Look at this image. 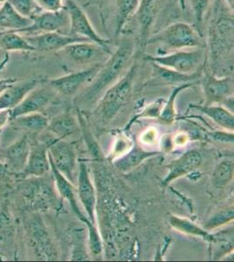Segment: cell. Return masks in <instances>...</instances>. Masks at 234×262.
I'll list each match as a JSON object with an SVG mask.
<instances>
[{"label":"cell","mask_w":234,"mask_h":262,"mask_svg":"<svg viewBox=\"0 0 234 262\" xmlns=\"http://www.w3.org/2000/svg\"><path fill=\"white\" fill-rule=\"evenodd\" d=\"M48 157L57 170L74 184L77 178V158L74 146L65 140L54 137L53 140H48Z\"/></svg>","instance_id":"cell-9"},{"label":"cell","mask_w":234,"mask_h":262,"mask_svg":"<svg viewBox=\"0 0 234 262\" xmlns=\"http://www.w3.org/2000/svg\"><path fill=\"white\" fill-rule=\"evenodd\" d=\"M0 49L6 52H34L25 35L14 31L0 32Z\"/></svg>","instance_id":"cell-30"},{"label":"cell","mask_w":234,"mask_h":262,"mask_svg":"<svg viewBox=\"0 0 234 262\" xmlns=\"http://www.w3.org/2000/svg\"><path fill=\"white\" fill-rule=\"evenodd\" d=\"M208 12L205 39L208 71L217 76H231L233 73V10L225 0H212Z\"/></svg>","instance_id":"cell-1"},{"label":"cell","mask_w":234,"mask_h":262,"mask_svg":"<svg viewBox=\"0 0 234 262\" xmlns=\"http://www.w3.org/2000/svg\"><path fill=\"white\" fill-rule=\"evenodd\" d=\"M39 178H26L19 185V191L25 205L32 212L48 211L56 206V194L53 188Z\"/></svg>","instance_id":"cell-7"},{"label":"cell","mask_w":234,"mask_h":262,"mask_svg":"<svg viewBox=\"0 0 234 262\" xmlns=\"http://www.w3.org/2000/svg\"><path fill=\"white\" fill-rule=\"evenodd\" d=\"M165 0H141L135 16L139 31V46L145 49L146 42L152 35L157 18L163 10Z\"/></svg>","instance_id":"cell-14"},{"label":"cell","mask_w":234,"mask_h":262,"mask_svg":"<svg viewBox=\"0 0 234 262\" xmlns=\"http://www.w3.org/2000/svg\"><path fill=\"white\" fill-rule=\"evenodd\" d=\"M157 45L159 49L167 50H184L194 48H205L204 36L198 32L193 25L185 22H174L162 30L152 34L146 42L147 46Z\"/></svg>","instance_id":"cell-3"},{"label":"cell","mask_w":234,"mask_h":262,"mask_svg":"<svg viewBox=\"0 0 234 262\" xmlns=\"http://www.w3.org/2000/svg\"><path fill=\"white\" fill-rule=\"evenodd\" d=\"M136 43L131 37H123L112 54L102 62L95 79L81 94L83 104H92L99 101L106 90L120 80L132 64Z\"/></svg>","instance_id":"cell-2"},{"label":"cell","mask_w":234,"mask_h":262,"mask_svg":"<svg viewBox=\"0 0 234 262\" xmlns=\"http://www.w3.org/2000/svg\"><path fill=\"white\" fill-rule=\"evenodd\" d=\"M163 99H159L157 101H155L154 103L150 105L148 107H146V110L143 111V114L139 116H147V117H156L159 116L160 115L162 107L163 106Z\"/></svg>","instance_id":"cell-41"},{"label":"cell","mask_w":234,"mask_h":262,"mask_svg":"<svg viewBox=\"0 0 234 262\" xmlns=\"http://www.w3.org/2000/svg\"><path fill=\"white\" fill-rule=\"evenodd\" d=\"M4 254H3V253H2V252H1V251H0V256H3Z\"/></svg>","instance_id":"cell-49"},{"label":"cell","mask_w":234,"mask_h":262,"mask_svg":"<svg viewBox=\"0 0 234 262\" xmlns=\"http://www.w3.org/2000/svg\"><path fill=\"white\" fill-rule=\"evenodd\" d=\"M66 58L78 65L89 63L103 62L112 54L111 49H107L92 41L75 42L59 51Z\"/></svg>","instance_id":"cell-12"},{"label":"cell","mask_w":234,"mask_h":262,"mask_svg":"<svg viewBox=\"0 0 234 262\" xmlns=\"http://www.w3.org/2000/svg\"><path fill=\"white\" fill-rule=\"evenodd\" d=\"M234 211L233 207L223 209L220 212H216L209 219L205 226V229L206 231L217 229L220 227L225 226L231 221H233Z\"/></svg>","instance_id":"cell-36"},{"label":"cell","mask_w":234,"mask_h":262,"mask_svg":"<svg viewBox=\"0 0 234 262\" xmlns=\"http://www.w3.org/2000/svg\"><path fill=\"white\" fill-rule=\"evenodd\" d=\"M27 41L32 45L34 52L50 53L59 52L66 47L75 42L89 41L88 39L70 35L69 33L51 32L33 35H25Z\"/></svg>","instance_id":"cell-16"},{"label":"cell","mask_w":234,"mask_h":262,"mask_svg":"<svg viewBox=\"0 0 234 262\" xmlns=\"http://www.w3.org/2000/svg\"><path fill=\"white\" fill-rule=\"evenodd\" d=\"M69 27V13L66 8L58 12H41L32 18V24L18 33L23 35L59 32Z\"/></svg>","instance_id":"cell-15"},{"label":"cell","mask_w":234,"mask_h":262,"mask_svg":"<svg viewBox=\"0 0 234 262\" xmlns=\"http://www.w3.org/2000/svg\"><path fill=\"white\" fill-rule=\"evenodd\" d=\"M203 112L212 120L218 125L226 130L233 131L234 116L231 111L226 107L219 105H203V106H193Z\"/></svg>","instance_id":"cell-29"},{"label":"cell","mask_w":234,"mask_h":262,"mask_svg":"<svg viewBox=\"0 0 234 262\" xmlns=\"http://www.w3.org/2000/svg\"><path fill=\"white\" fill-rule=\"evenodd\" d=\"M80 126L77 120L69 113L59 114L49 119L47 130L58 139L64 140L67 137L77 134Z\"/></svg>","instance_id":"cell-24"},{"label":"cell","mask_w":234,"mask_h":262,"mask_svg":"<svg viewBox=\"0 0 234 262\" xmlns=\"http://www.w3.org/2000/svg\"><path fill=\"white\" fill-rule=\"evenodd\" d=\"M1 189H2V185H0V190H1Z\"/></svg>","instance_id":"cell-51"},{"label":"cell","mask_w":234,"mask_h":262,"mask_svg":"<svg viewBox=\"0 0 234 262\" xmlns=\"http://www.w3.org/2000/svg\"><path fill=\"white\" fill-rule=\"evenodd\" d=\"M137 72V64L132 63L123 76L101 96L99 100V111L105 122H109L115 117L131 99Z\"/></svg>","instance_id":"cell-4"},{"label":"cell","mask_w":234,"mask_h":262,"mask_svg":"<svg viewBox=\"0 0 234 262\" xmlns=\"http://www.w3.org/2000/svg\"><path fill=\"white\" fill-rule=\"evenodd\" d=\"M157 152L146 151L142 148L135 146L130 149L124 155L119 158L115 162V166L121 171L126 172L133 170L134 168L138 166L141 163L146 160L147 158L157 155Z\"/></svg>","instance_id":"cell-31"},{"label":"cell","mask_w":234,"mask_h":262,"mask_svg":"<svg viewBox=\"0 0 234 262\" xmlns=\"http://www.w3.org/2000/svg\"><path fill=\"white\" fill-rule=\"evenodd\" d=\"M233 162L222 161L212 173V182L217 188H224L233 178Z\"/></svg>","instance_id":"cell-35"},{"label":"cell","mask_w":234,"mask_h":262,"mask_svg":"<svg viewBox=\"0 0 234 262\" xmlns=\"http://www.w3.org/2000/svg\"><path fill=\"white\" fill-rule=\"evenodd\" d=\"M42 82L41 78H32L26 81H16L0 96V111H11L32 90Z\"/></svg>","instance_id":"cell-21"},{"label":"cell","mask_w":234,"mask_h":262,"mask_svg":"<svg viewBox=\"0 0 234 262\" xmlns=\"http://www.w3.org/2000/svg\"><path fill=\"white\" fill-rule=\"evenodd\" d=\"M16 176L9 170L4 162L0 161V185L12 181V178Z\"/></svg>","instance_id":"cell-42"},{"label":"cell","mask_w":234,"mask_h":262,"mask_svg":"<svg viewBox=\"0 0 234 262\" xmlns=\"http://www.w3.org/2000/svg\"><path fill=\"white\" fill-rule=\"evenodd\" d=\"M18 80L16 78H7V79H0V96L6 91L10 86L15 83Z\"/></svg>","instance_id":"cell-45"},{"label":"cell","mask_w":234,"mask_h":262,"mask_svg":"<svg viewBox=\"0 0 234 262\" xmlns=\"http://www.w3.org/2000/svg\"><path fill=\"white\" fill-rule=\"evenodd\" d=\"M25 232L27 245L36 259L39 260H57L59 258L54 244L44 221L39 212H32L25 221Z\"/></svg>","instance_id":"cell-5"},{"label":"cell","mask_w":234,"mask_h":262,"mask_svg":"<svg viewBox=\"0 0 234 262\" xmlns=\"http://www.w3.org/2000/svg\"><path fill=\"white\" fill-rule=\"evenodd\" d=\"M65 8L69 13V34L80 37L94 42L103 48L110 49L112 42L110 39H104L96 32L86 12L80 7L75 0H65Z\"/></svg>","instance_id":"cell-8"},{"label":"cell","mask_w":234,"mask_h":262,"mask_svg":"<svg viewBox=\"0 0 234 262\" xmlns=\"http://www.w3.org/2000/svg\"><path fill=\"white\" fill-rule=\"evenodd\" d=\"M199 82L206 99L205 105L224 102L233 96L234 81L231 76H217L204 68Z\"/></svg>","instance_id":"cell-11"},{"label":"cell","mask_w":234,"mask_h":262,"mask_svg":"<svg viewBox=\"0 0 234 262\" xmlns=\"http://www.w3.org/2000/svg\"><path fill=\"white\" fill-rule=\"evenodd\" d=\"M206 242L210 244V259H220L233 250V228L210 234Z\"/></svg>","instance_id":"cell-27"},{"label":"cell","mask_w":234,"mask_h":262,"mask_svg":"<svg viewBox=\"0 0 234 262\" xmlns=\"http://www.w3.org/2000/svg\"><path fill=\"white\" fill-rule=\"evenodd\" d=\"M195 82L192 83L183 84L180 86H176L174 90H172L171 96H169L168 101H166L162 111H161L160 115L158 116V118L160 120V122L165 125L172 124V122L175 121L176 118V100L179 96L181 92H183L184 90L189 89L190 86H193Z\"/></svg>","instance_id":"cell-32"},{"label":"cell","mask_w":234,"mask_h":262,"mask_svg":"<svg viewBox=\"0 0 234 262\" xmlns=\"http://www.w3.org/2000/svg\"><path fill=\"white\" fill-rule=\"evenodd\" d=\"M202 163V157L198 150L190 149L184 152L178 159L169 164V172L163 180L164 185H169L176 179L189 175L197 170Z\"/></svg>","instance_id":"cell-22"},{"label":"cell","mask_w":234,"mask_h":262,"mask_svg":"<svg viewBox=\"0 0 234 262\" xmlns=\"http://www.w3.org/2000/svg\"><path fill=\"white\" fill-rule=\"evenodd\" d=\"M32 18L19 14L7 0L0 5V28L5 31L18 32L29 27Z\"/></svg>","instance_id":"cell-26"},{"label":"cell","mask_w":234,"mask_h":262,"mask_svg":"<svg viewBox=\"0 0 234 262\" xmlns=\"http://www.w3.org/2000/svg\"><path fill=\"white\" fill-rule=\"evenodd\" d=\"M31 149V140L27 135L11 143L4 150V163L16 176H20L27 164Z\"/></svg>","instance_id":"cell-19"},{"label":"cell","mask_w":234,"mask_h":262,"mask_svg":"<svg viewBox=\"0 0 234 262\" xmlns=\"http://www.w3.org/2000/svg\"><path fill=\"white\" fill-rule=\"evenodd\" d=\"M6 1H7V0H0V5H2V4L5 3Z\"/></svg>","instance_id":"cell-48"},{"label":"cell","mask_w":234,"mask_h":262,"mask_svg":"<svg viewBox=\"0 0 234 262\" xmlns=\"http://www.w3.org/2000/svg\"><path fill=\"white\" fill-rule=\"evenodd\" d=\"M49 161H50V171L52 172V176L54 179V184L56 185L57 191L59 192V196L69 203L73 212L80 219V221L88 227L89 225L92 223L89 221V217H86V215L81 212L80 206L78 205L77 198L75 195L74 185L69 179L63 176L62 174L57 170L56 167L54 166L50 158H49Z\"/></svg>","instance_id":"cell-23"},{"label":"cell","mask_w":234,"mask_h":262,"mask_svg":"<svg viewBox=\"0 0 234 262\" xmlns=\"http://www.w3.org/2000/svg\"><path fill=\"white\" fill-rule=\"evenodd\" d=\"M50 170L48 141H35L33 143L31 141L29 156L24 170L21 173V178H39L46 175Z\"/></svg>","instance_id":"cell-18"},{"label":"cell","mask_w":234,"mask_h":262,"mask_svg":"<svg viewBox=\"0 0 234 262\" xmlns=\"http://www.w3.org/2000/svg\"><path fill=\"white\" fill-rule=\"evenodd\" d=\"M101 64L102 62L95 63L88 69L55 78L51 80L49 84L56 91L57 94L64 96H74L83 86L91 83L101 69Z\"/></svg>","instance_id":"cell-10"},{"label":"cell","mask_w":234,"mask_h":262,"mask_svg":"<svg viewBox=\"0 0 234 262\" xmlns=\"http://www.w3.org/2000/svg\"><path fill=\"white\" fill-rule=\"evenodd\" d=\"M179 6H180L181 10L184 12L186 9V0H178Z\"/></svg>","instance_id":"cell-47"},{"label":"cell","mask_w":234,"mask_h":262,"mask_svg":"<svg viewBox=\"0 0 234 262\" xmlns=\"http://www.w3.org/2000/svg\"><path fill=\"white\" fill-rule=\"evenodd\" d=\"M40 12H58L65 8L64 0H35Z\"/></svg>","instance_id":"cell-39"},{"label":"cell","mask_w":234,"mask_h":262,"mask_svg":"<svg viewBox=\"0 0 234 262\" xmlns=\"http://www.w3.org/2000/svg\"><path fill=\"white\" fill-rule=\"evenodd\" d=\"M141 0H115L116 6V37H120L127 22L137 12Z\"/></svg>","instance_id":"cell-28"},{"label":"cell","mask_w":234,"mask_h":262,"mask_svg":"<svg viewBox=\"0 0 234 262\" xmlns=\"http://www.w3.org/2000/svg\"><path fill=\"white\" fill-rule=\"evenodd\" d=\"M17 12L26 18H33L39 13L35 0H8Z\"/></svg>","instance_id":"cell-37"},{"label":"cell","mask_w":234,"mask_h":262,"mask_svg":"<svg viewBox=\"0 0 234 262\" xmlns=\"http://www.w3.org/2000/svg\"><path fill=\"white\" fill-rule=\"evenodd\" d=\"M64 1H65V0H64Z\"/></svg>","instance_id":"cell-52"},{"label":"cell","mask_w":234,"mask_h":262,"mask_svg":"<svg viewBox=\"0 0 234 262\" xmlns=\"http://www.w3.org/2000/svg\"><path fill=\"white\" fill-rule=\"evenodd\" d=\"M72 238H73V249H72L71 259L73 260L88 259V255L85 251V245H84L83 230L73 232Z\"/></svg>","instance_id":"cell-38"},{"label":"cell","mask_w":234,"mask_h":262,"mask_svg":"<svg viewBox=\"0 0 234 262\" xmlns=\"http://www.w3.org/2000/svg\"><path fill=\"white\" fill-rule=\"evenodd\" d=\"M212 0H189L193 12V26L201 35L204 36V23L208 10Z\"/></svg>","instance_id":"cell-34"},{"label":"cell","mask_w":234,"mask_h":262,"mask_svg":"<svg viewBox=\"0 0 234 262\" xmlns=\"http://www.w3.org/2000/svg\"><path fill=\"white\" fill-rule=\"evenodd\" d=\"M156 131L154 129H150V130L146 131L144 134L142 135V141L143 143H152L154 142L156 139Z\"/></svg>","instance_id":"cell-46"},{"label":"cell","mask_w":234,"mask_h":262,"mask_svg":"<svg viewBox=\"0 0 234 262\" xmlns=\"http://www.w3.org/2000/svg\"><path fill=\"white\" fill-rule=\"evenodd\" d=\"M50 84H39L25 97L20 103L11 110V120L28 114L40 113L56 96Z\"/></svg>","instance_id":"cell-13"},{"label":"cell","mask_w":234,"mask_h":262,"mask_svg":"<svg viewBox=\"0 0 234 262\" xmlns=\"http://www.w3.org/2000/svg\"><path fill=\"white\" fill-rule=\"evenodd\" d=\"M214 139L220 141L222 143H233V133L232 131L225 132V131H217L212 134Z\"/></svg>","instance_id":"cell-43"},{"label":"cell","mask_w":234,"mask_h":262,"mask_svg":"<svg viewBox=\"0 0 234 262\" xmlns=\"http://www.w3.org/2000/svg\"><path fill=\"white\" fill-rule=\"evenodd\" d=\"M16 129L22 131L28 136L38 135L46 130L49 123V118L41 113H33L18 116L9 122Z\"/></svg>","instance_id":"cell-25"},{"label":"cell","mask_w":234,"mask_h":262,"mask_svg":"<svg viewBox=\"0 0 234 262\" xmlns=\"http://www.w3.org/2000/svg\"><path fill=\"white\" fill-rule=\"evenodd\" d=\"M2 134V129H0V136Z\"/></svg>","instance_id":"cell-50"},{"label":"cell","mask_w":234,"mask_h":262,"mask_svg":"<svg viewBox=\"0 0 234 262\" xmlns=\"http://www.w3.org/2000/svg\"><path fill=\"white\" fill-rule=\"evenodd\" d=\"M129 147H131V144L129 143V140L127 139H120L117 141L116 147H115V153L116 155H124L125 153H127L131 149H129Z\"/></svg>","instance_id":"cell-44"},{"label":"cell","mask_w":234,"mask_h":262,"mask_svg":"<svg viewBox=\"0 0 234 262\" xmlns=\"http://www.w3.org/2000/svg\"><path fill=\"white\" fill-rule=\"evenodd\" d=\"M205 48H194L193 50L173 51L165 54L150 55L147 54L144 60L148 62L156 63L167 69L180 72L183 74H194L204 69L205 66Z\"/></svg>","instance_id":"cell-6"},{"label":"cell","mask_w":234,"mask_h":262,"mask_svg":"<svg viewBox=\"0 0 234 262\" xmlns=\"http://www.w3.org/2000/svg\"><path fill=\"white\" fill-rule=\"evenodd\" d=\"M78 194L80 203L89 217L90 222L96 226L95 221V205H96V196H95V187L89 176V170L86 164L80 163V168L77 174Z\"/></svg>","instance_id":"cell-20"},{"label":"cell","mask_w":234,"mask_h":262,"mask_svg":"<svg viewBox=\"0 0 234 262\" xmlns=\"http://www.w3.org/2000/svg\"><path fill=\"white\" fill-rule=\"evenodd\" d=\"M152 65V75L148 79L146 86H180L183 84L197 82L201 79L203 70L196 72L194 74L187 75L172 69H167L163 66L157 65L156 63L150 62Z\"/></svg>","instance_id":"cell-17"},{"label":"cell","mask_w":234,"mask_h":262,"mask_svg":"<svg viewBox=\"0 0 234 262\" xmlns=\"http://www.w3.org/2000/svg\"><path fill=\"white\" fill-rule=\"evenodd\" d=\"M12 230V221L9 215L6 212H0V237H5L9 234Z\"/></svg>","instance_id":"cell-40"},{"label":"cell","mask_w":234,"mask_h":262,"mask_svg":"<svg viewBox=\"0 0 234 262\" xmlns=\"http://www.w3.org/2000/svg\"><path fill=\"white\" fill-rule=\"evenodd\" d=\"M169 224L174 229L179 232L187 234V235L200 237L207 241L210 233L205 229H203L198 225L193 223L190 220H187L185 217H178V216H172L169 217Z\"/></svg>","instance_id":"cell-33"}]
</instances>
